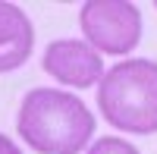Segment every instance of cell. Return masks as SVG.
<instances>
[{"instance_id":"1","label":"cell","mask_w":157,"mask_h":154,"mask_svg":"<svg viewBox=\"0 0 157 154\" xmlns=\"http://www.w3.org/2000/svg\"><path fill=\"white\" fill-rule=\"evenodd\" d=\"M94 126V113L66 88H32L16 113V132L35 154H82Z\"/></svg>"},{"instance_id":"2","label":"cell","mask_w":157,"mask_h":154,"mask_svg":"<svg viewBox=\"0 0 157 154\" xmlns=\"http://www.w3.org/2000/svg\"><path fill=\"white\" fill-rule=\"evenodd\" d=\"M98 110L113 129L129 135L157 132V60H120L98 82Z\"/></svg>"},{"instance_id":"3","label":"cell","mask_w":157,"mask_h":154,"mask_svg":"<svg viewBox=\"0 0 157 154\" xmlns=\"http://www.w3.org/2000/svg\"><path fill=\"white\" fill-rule=\"evenodd\" d=\"M78 29L98 54L129 57L141 41V10L129 0H85Z\"/></svg>"},{"instance_id":"4","label":"cell","mask_w":157,"mask_h":154,"mask_svg":"<svg viewBox=\"0 0 157 154\" xmlns=\"http://www.w3.org/2000/svg\"><path fill=\"white\" fill-rule=\"evenodd\" d=\"M41 66L50 79H57L60 85L69 88H98V82L104 79V60L94 47L82 38H57L44 47Z\"/></svg>"},{"instance_id":"5","label":"cell","mask_w":157,"mask_h":154,"mask_svg":"<svg viewBox=\"0 0 157 154\" xmlns=\"http://www.w3.org/2000/svg\"><path fill=\"white\" fill-rule=\"evenodd\" d=\"M32 50H35V25L29 13L16 3L0 0V72L25 66Z\"/></svg>"},{"instance_id":"6","label":"cell","mask_w":157,"mask_h":154,"mask_svg":"<svg viewBox=\"0 0 157 154\" xmlns=\"http://www.w3.org/2000/svg\"><path fill=\"white\" fill-rule=\"evenodd\" d=\"M85 154H141L129 138H120V135H101L88 145Z\"/></svg>"},{"instance_id":"7","label":"cell","mask_w":157,"mask_h":154,"mask_svg":"<svg viewBox=\"0 0 157 154\" xmlns=\"http://www.w3.org/2000/svg\"><path fill=\"white\" fill-rule=\"evenodd\" d=\"M0 154H22V148L13 142L10 135H3V132H0Z\"/></svg>"},{"instance_id":"8","label":"cell","mask_w":157,"mask_h":154,"mask_svg":"<svg viewBox=\"0 0 157 154\" xmlns=\"http://www.w3.org/2000/svg\"><path fill=\"white\" fill-rule=\"evenodd\" d=\"M154 6H157V3H154Z\"/></svg>"}]
</instances>
